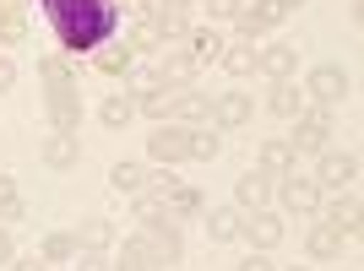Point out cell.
I'll list each match as a JSON object with an SVG mask.
<instances>
[{
  "label": "cell",
  "mask_w": 364,
  "mask_h": 271,
  "mask_svg": "<svg viewBox=\"0 0 364 271\" xmlns=\"http://www.w3.org/2000/svg\"><path fill=\"white\" fill-rule=\"evenodd\" d=\"M28 44V6L22 0H0V49Z\"/></svg>",
  "instance_id": "22"
},
{
  "label": "cell",
  "mask_w": 364,
  "mask_h": 271,
  "mask_svg": "<svg viewBox=\"0 0 364 271\" xmlns=\"http://www.w3.org/2000/svg\"><path fill=\"white\" fill-rule=\"evenodd\" d=\"M131 217H136L141 228H152V223H164V217H168V201H164V196H152V190H141L136 206H131Z\"/></svg>",
  "instance_id": "36"
},
{
  "label": "cell",
  "mask_w": 364,
  "mask_h": 271,
  "mask_svg": "<svg viewBox=\"0 0 364 271\" xmlns=\"http://www.w3.org/2000/svg\"><path fill=\"white\" fill-rule=\"evenodd\" d=\"M76 239V250H92V255H109L114 244H120V228L109 223V217H87V223L71 233Z\"/></svg>",
  "instance_id": "19"
},
{
  "label": "cell",
  "mask_w": 364,
  "mask_h": 271,
  "mask_svg": "<svg viewBox=\"0 0 364 271\" xmlns=\"http://www.w3.org/2000/svg\"><path fill=\"white\" fill-rule=\"evenodd\" d=\"M256 114V98L250 92H213V131H240Z\"/></svg>",
  "instance_id": "13"
},
{
  "label": "cell",
  "mask_w": 364,
  "mask_h": 271,
  "mask_svg": "<svg viewBox=\"0 0 364 271\" xmlns=\"http://www.w3.org/2000/svg\"><path fill=\"white\" fill-rule=\"evenodd\" d=\"M174 92H180V87H164V82L141 87V92H136V114H147V120H158V125H164L168 114H174Z\"/></svg>",
  "instance_id": "25"
},
{
  "label": "cell",
  "mask_w": 364,
  "mask_h": 271,
  "mask_svg": "<svg viewBox=\"0 0 364 271\" xmlns=\"http://www.w3.org/2000/svg\"><path fill=\"white\" fill-rule=\"evenodd\" d=\"M147 184H152V196H168V190H174L180 179H174V168H152V174H147Z\"/></svg>",
  "instance_id": "40"
},
{
  "label": "cell",
  "mask_w": 364,
  "mask_h": 271,
  "mask_svg": "<svg viewBox=\"0 0 364 271\" xmlns=\"http://www.w3.org/2000/svg\"><path fill=\"white\" fill-rule=\"evenodd\" d=\"M38 255H44L49 266H71V260H76V239L65 233V228H55V233L38 239Z\"/></svg>",
  "instance_id": "32"
},
{
  "label": "cell",
  "mask_w": 364,
  "mask_h": 271,
  "mask_svg": "<svg viewBox=\"0 0 364 271\" xmlns=\"http://www.w3.org/2000/svg\"><path fill=\"white\" fill-rule=\"evenodd\" d=\"M304 255H310V266H337V260H343V239H337L326 223H310V233H304Z\"/></svg>",
  "instance_id": "20"
},
{
  "label": "cell",
  "mask_w": 364,
  "mask_h": 271,
  "mask_svg": "<svg viewBox=\"0 0 364 271\" xmlns=\"http://www.w3.org/2000/svg\"><path fill=\"white\" fill-rule=\"evenodd\" d=\"M120 250V260H114V271H164L158 260L147 255V244H141V233H131L125 244H114Z\"/></svg>",
  "instance_id": "31"
},
{
  "label": "cell",
  "mask_w": 364,
  "mask_h": 271,
  "mask_svg": "<svg viewBox=\"0 0 364 271\" xmlns=\"http://www.w3.org/2000/svg\"><path fill=\"white\" fill-rule=\"evenodd\" d=\"M337 271H353V266H337Z\"/></svg>",
  "instance_id": "49"
},
{
  "label": "cell",
  "mask_w": 364,
  "mask_h": 271,
  "mask_svg": "<svg viewBox=\"0 0 364 271\" xmlns=\"http://www.w3.org/2000/svg\"><path fill=\"white\" fill-rule=\"evenodd\" d=\"M277 271H316V266H277Z\"/></svg>",
  "instance_id": "48"
},
{
  "label": "cell",
  "mask_w": 364,
  "mask_h": 271,
  "mask_svg": "<svg viewBox=\"0 0 364 271\" xmlns=\"http://www.w3.org/2000/svg\"><path fill=\"white\" fill-rule=\"evenodd\" d=\"M272 184H277V179H267L261 168L240 174V179H234V206H240V211H261V206H272Z\"/></svg>",
  "instance_id": "17"
},
{
  "label": "cell",
  "mask_w": 364,
  "mask_h": 271,
  "mask_svg": "<svg viewBox=\"0 0 364 271\" xmlns=\"http://www.w3.org/2000/svg\"><path fill=\"white\" fill-rule=\"evenodd\" d=\"M201 6H207V16H213V22H234V16L245 11V0H201Z\"/></svg>",
  "instance_id": "38"
},
{
  "label": "cell",
  "mask_w": 364,
  "mask_h": 271,
  "mask_svg": "<svg viewBox=\"0 0 364 271\" xmlns=\"http://www.w3.org/2000/svg\"><path fill=\"white\" fill-rule=\"evenodd\" d=\"M38 76H44V82H76L71 55H60V49H55V55H38Z\"/></svg>",
  "instance_id": "37"
},
{
  "label": "cell",
  "mask_w": 364,
  "mask_h": 271,
  "mask_svg": "<svg viewBox=\"0 0 364 271\" xmlns=\"http://www.w3.org/2000/svg\"><path fill=\"white\" fill-rule=\"evenodd\" d=\"M332 136H337L332 109L304 104L299 114H294V136H289V147H294V157H321V152H332Z\"/></svg>",
  "instance_id": "2"
},
{
  "label": "cell",
  "mask_w": 364,
  "mask_h": 271,
  "mask_svg": "<svg viewBox=\"0 0 364 271\" xmlns=\"http://www.w3.org/2000/svg\"><path fill=\"white\" fill-rule=\"evenodd\" d=\"M11 87H16V60L0 55V92H11Z\"/></svg>",
  "instance_id": "44"
},
{
  "label": "cell",
  "mask_w": 364,
  "mask_h": 271,
  "mask_svg": "<svg viewBox=\"0 0 364 271\" xmlns=\"http://www.w3.org/2000/svg\"><path fill=\"white\" fill-rule=\"evenodd\" d=\"M141 244H147V255L158 260V266H180L185 260V233L174 217H164V223H152V228H136Z\"/></svg>",
  "instance_id": "8"
},
{
  "label": "cell",
  "mask_w": 364,
  "mask_h": 271,
  "mask_svg": "<svg viewBox=\"0 0 364 271\" xmlns=\"http://www.w3.org/2000/svg\"><path fill=\"white\" fill-rule=\"evenodd\" d=\"M321 223L332 228L337 239H359V228H364V206H359V190H332V201H321L316 211Z\"/></svg>",
  "instance_id": "6"
},
{
  "label": "cell",
  "mask_w": 364,
  "mask_h": 271,
  "mask_svg": "<svg viewBox=\"0 0 364 271\" xmlns=\"http://www.w3.org/2000/svg\"><path fill=\"white\" fill-rule=\"evenodd\" d=\"M164 201H168V217H174V223H191V217H201V211H207V196H201L196 184H174Z\"/></svg>",
  "instance_id": "26"
},
{
  "label": "cell",
  "mask_w": 364,
  "mask_h": 271,
  "mask_svg": "<svg viewBox=\"0 0 364 271\" xmlns=\"http://www.w3.org/2000/svg\"><path fill=\"white\" fill-rule=\"evenodd\" d=\"M44 120L60 136H82V92H76V82H44Z\"/></svg>",
  "instance_id": "3"
},
{
  "label": "cell",
  "mask_w": 364,
  "mask_h": 271,
  "mask_svg": "<svg viewBox=\"0 0 364 271\" xmlns=\"http://www.w3.org/2000/svg\"><path fill=\"white\" fill-rule=\"evenodd\" d=\"M234 271H277V266H272V255H261V250H250V255H245V260H240Z\"/></svg>",
  "instance_id": "42"
},
{
  "label": "cell",
  "mask_w": 364,
  "mask_h": 271,
  "mask_svg": "<svg viewBox=\"0 0 364 271\" xmlns=\"http://www.w3.org/2000/svg\"><path fill=\"white\" fill-rule=\"evenodd\" d=\"M38 157H44L49 168H76V163H82V136H60V131H49L44 141H38Z\"/></svg>",
  "instance_id": "21"
},
{
  "label": "cell",
  "mask_w": 364,
  "mask_h": 271,
  "mask_svg": "<svg viewBox=\"0 0 364 271\" xmlns=\"http://www.w3.org/2000/svg\"><path fill=\"white\" fill-rule=\"evenodd\" d=\"M283 233H289V223H283V217H277L272 206L245 211V223H240V239L250 244V250H261V255H272L277 244H283Z\"/></svg>",
  "instance_id": "7"
},
{
  "label": "cell",
  "mask_w": 364,
  "mask_h": 271,
  "mask_svg": "<svg viewBox=\"0 0 364 271\" xmlns=\"http://www.w3.org/2000/svg\"><path fill=\"white\" fill-rule=\"evenodd\" d=\"M109 184H114L120 196H141V190H147V168L141 163H114L109 168Z\"/></svg>",
  "instance_id": "33"
},
{
  "label": "cell",
  "mask_w": 364,
  "mask_h": 271,
  "mask_svg": "<svg viewBox=\"0 0 364 271\" xmlns=\"http://www.w3.org/2000/svg\"><path fill=\"white\" fill-rule=\"evenodd\" d=\"M218 152H223V131L196 125V131H191V141H185V157H191V163H213Z\"/></svg>",
  "instance_id": "27"
},
{
  "label": "cell",
  "mask_w": 364,
  "mask_h": 271,
  "mask_svg": "<svg viewBox=\"0 0 364 271\" xmlns=\"http://www.w3.org/2000/svg\"><path fill=\"white\" fill-rule=\"evenodd\" d=\"M185 141H191V131L164 120V125H152V136H147V157L158 168H174V163H185Z\"/></svg>",
  "instance_id": "10"
},
{
  "label": "cell",
  "mask_w": 364,
  "mask_h": 271,
  "mask_svg": "<svg viewBox=\"0 0 364 271\" xmlns=\"http://www.w3.org/2000/svg\"><path fill=\"white\" fill-rule=\"evenodd\" d=\"M71 266L76 271H114V260H109V255H92V250H76Z\"/></svg>",
  "instance_id": "39"
},
{
  "label": "cell",
  "mask_w": 364,
  "mask_h": 271,
  "mask_svg": "<svg viewBox=\"0 0 364 271\" xmlns=\"http://www.w3.org/2000/svg\"><path fill=\"white\" fill-rule=\"evenodd\" d=\"M152 76H158L164 87H196L201 65L185 55V44H164V49H158V65H152Z\"/></svg>",
  "instance_id": "9"
},
{
  "label": "cell",
  "mask_w": 364,
  "mask_h": 271,
  "mask_svg": "<svg viewBox=\"0 0 364 271\" xmlns=\"http://www.w3.org/2000/svg\"><path fill=\"white\" fill-rule=\"evenodd\" d=\"M310 179L321 184V190H353V179H359V152H321V163Z\"/></svg>",
  "instance_id": "11"
},
{
  "label": "cell",
  "mask_w": 364,
  "mask_h": 271,
  "mask_svg": "<svg viewBox=\"0 0 364 271\" xmlns=\"http://www.w3.org/2000/svg\"><path fill=\"white\" fill-rule=\"evenodd\" d=\"M256 168L267 174V179H283V174H294V168H299V157H294L289 136H272V141H261V152H256Z\"/></svg>",
  "instance_id": "18"
},
{
  "label": "cell",
  "mask_w": 364,
  "mask_h": 271,
  "mask_svg": "<svg viewBox=\"0 0 364 271\" xmlns=\"http://www.w3.org/2000/svg\"><path fill=\"white\" fill-rule=\"evenodd\" d=\"M267 109H272L277 120H294L304 109V92L294 87V82H272V87H267Z\"/></svg>",
  "instance_id": "29"
},
{
  "label": "cell",
  "mask_w": 364,
  "mask_h": 271,
  "mask_svg": "<svg viewBox=\"0 0 364 271\" xmlns=\"http://www.w3.org/2000/svg\"><path fill=\"white\" fill-rule=\"evenodd\" d=\"M16 201H22V196H16V179H11V174H0V211L16 206Z\"/></svg>",
  "instance_id": "43"
},
{
  "label": "cell",
  "mask_w": 364,
  "mask_h": 271,
  "mask_svg": "<svg viewBox=\"0 0 364 271\" xmlns=\"http://www.w3.org/2000/svg\"><path fill=\"white\" fill-rule=\"evenodd\" d=\"M201 223H207V239H213V244H234V239H240L245 211L240 206H207V211H201Z\"/></svg>",
  "instance_id": "24"
},
{
  "label": "cell",
  "mask_w": 364,
  "mask_h": 271,
  "mask_svg": "<svg viewBox=\"0 0 364 271\" xmlns=\"http://www.w3.org/2000/svg\"><path fill=\"white\" fill-rule=\"evenodd\" d=\"M299 92H304V104H316V109H337L353 92V82H348L343 65H316V71H304V87Z\"/></svg>",
  "instance_id": "4"
},
{
  "label": "cell",
  "mask_w": 364,
  "mask_h": 271,
  "mask_svg": "<svg viewBox=\"0 0 364 271\" xmlns=\"http://www.w3.org/2000/svg\"><path fill=\"white\" fill-rule=\"evenodd\" d=\"M218 65H223L228 76H256V44H245V38H240V44H228Z\"/></svg>",
  "instance_id": "34"
},
{
  "label": "cell",
  "mask_w": 364,
  "mask_h": 271,
  "mask_svg": "<svg viewBox=\"0 0 364 271\" xmlns=\"http://www.w3.org/2000/svg\"><path fill=\"white\" fill-rule=\"evenodd\" d=\"M223 33H218V28H191V33H185V55H191V60H196V65H218V60H223Z\"/></svg>",
  "instance_id": "23"
},
{
  "label": "cell",
  "mask_w": 364,
  "mask_h": 271,
  "mask_svg": "<svg viewBox=\"0 0 364 271\" xmlns=\"http://www.w3.org/2000/svg\"><path fill=\"white\" fill-rule=\"evenodd\" d=\"M49 28L60 38V55H92L120 33V6L114 0H38Z\"/></svg>",
  "instance_id": "1"
},
{
  "label": "cell",
  "mask_w": 364,
  "mask_h": 271,
  "mask_svg": "<svg viewBox=\"0 0 364 271\" xmlns=\"http://www.w3.org/2000/svg\"><path fill=\"white\" fill-rule=\"evenodd\" d=\"M98 120H104L109 131H125V125L136 120V98H125V92H109L104 104H98Z\"/></svg>",
  "instance_id": "30"
},
{
  "label": "cell",
  "mask_w": 364,
  "mask_h": 271,
  "mask_svg": "<svg viewBox=\"0 0 364 271\" xmlns=\"http://www.w3.org/2000/svg\"><path fill=\"white\" fill-rule=\"evenodd\" d=\"M283 16H289V11H283L277 0H250V6H245V11L234 16V28H240V38H245V44H256L261 33H272L277 22H283Z\"/></svg>",
  "instance_id": "12"
},
{
  "label": "cell",
  "mask_w": 364,
  "mask_h": 271,
  "mask_svg": "<svg viewBox=\"0 0 364 271\" xmlns=\"http://www.w3.org/2000/svg\"><path fill=\"white\" fill-rule=\"evenodd\" d=\"M131 65H136V49L125 44V38H109L104 49H92V71H98V76H109V82L131 76Z\"/></svg>",
  "instance_id": "16"
},
{
  "label": "cell",
  "mask_w": 364,
  "mask_h": 271,
  "mask_svg": "<svg viewBox=\"0 0 364 271\" xmlns=\"http://www.w3.org/2000/svg\"><path fill=\"white\" fill-rule=\"evenodd\" d=\"M6 266H11V271H49V260L38 255V250H33V255H11Z\"/></svg>",
  "instance_id": "41"
},
{
  "label": "cell",
  "mask_w": 364,
  "mask_h": 271,
  "mask_svg": "<svg viewBox=\"0 0 364 271\" xmlns=\"http://www.w3.org/2000/svg\"><path fill=\"white\" fill-rule=\"evenodd\" d=\"M11 255H16V250H11V228H0V266H6Z\"/></svg>",
  "instance_id": "45"
},
{
  "label": "cell",
  "mask_w": 364,
  "mask_h": 271,
  "mask_svg": "<svg viewBox=\"0 0 364 271\" xmlns=\"http://www.w3.org/2000/svg\"><path fill=\"white\" fill-rule=\"evenodd\" d=\"M277 6H283V11H299V6H304V0H277Z\"/></svg>",
  "instance_id": "46"
},
{
  "label": "cell",
  "mask_w": 364,
  "mask_h": 271,
  "mask_svg": "<svg viewBox=\"0 0 364 271\" xmlns=\"http://www.w3.org/2000/svg\"><path fill=\"white\" fill-rule=\"evenodd\" d=\"M125 44L136 49V55H158V49H164V33L152 28L147 16H136V22H131V33H125Z\"/></svg>",
  "instance_id": "35"
},
{
  "label": "cell",
  "mask_w": 364,
  "mask_h": 271,
  "mask_svg": "<svg viewBox=\"0 0 364 271\" xmlns=\"http://www.w3.org/2000/svg\"><path fill=\"white\" fill-rule=\"evenodd\" d=\"M272 190H277V201H283V211H289V217H316L321 201H326V190H321L310 174H299V168H294V174H283Z\"/></svg>",
  "instance_id": "5"
},
{
  "label": "cell",
  "mask_w": 364,
  "mask_h": 271,
  "mask_svg": "<svg viewBox=\"0 0 364 271\" xmlns=\"http://www.w3.org/2000/svg\"><path fill=\"white\" fill-rule=\"evenodd\" d=\"M294 71H299V44L256 49V76H267V82H294Z\"/></svg>",
  "instance_id": "14"
},
{
  "label": "cell",
  "mask_w": 364,
  "mask_h": 271,
  "mask_svg": "<svg viewBox=\"0 0 364 271\" xmlns=\"http://www.w3.org/2000/svg\"><path fill=\"white\" fill-rule=\"evenodd\" d=\"M168 120L185 125V131H196V125H213V92L180 87V92H174V114H168Z\"/></svg>",
  "instance_id": "15"
},
{
  "label": "cell",
  "mask_w": 364,
  "mask_h": 271,
  "mask_svg": "<svg viewBox=\"0 0 364 271\" xmlns=\"http://www.w3.org/2000/svg\"><path fill=\"white\" fill-rule=\"evenodd\" d=\"M168 6H180V11H185V6H201V0H168Z\"/></svg>",
  "instance_id": "47"
},
{
  "label": "cell",
  "mask_w": 364,
  "mask_h": 271,
  "mask_svg": "<svg viewBox=\"0 0 364 271\" xmlns=\"http://www.w3.org/2000/svg\"><path fill=\"white\" fill-rule=\"evenodd\" d=\"M147 22H152L158 33H164V44H185V33H191L185 11H180V6H168V0H164V6H158L152 16H147Z\"/></svg>",
  "instance_id": "28"
}]
</instances>
